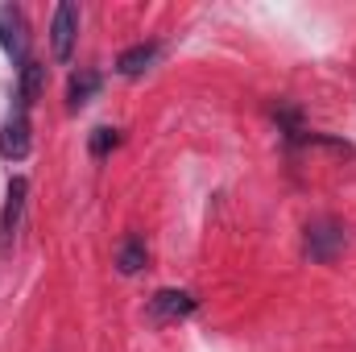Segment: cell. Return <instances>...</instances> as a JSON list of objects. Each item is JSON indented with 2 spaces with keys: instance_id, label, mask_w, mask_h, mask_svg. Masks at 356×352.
I'll return each mask as SVG.
<instances>
[{
  "instance_id": "6da1fadb",
  "label": "cell",
  "mask_w": 356,
  "mask_h": 352,
  "mask_svg": "<svg viewBox=\"0 0 356 352\" xmlns=\"http://www.w3.org/2000/svg\"><path fill=\"white\" fill-rule=\"evenodd\" d=\"M0 50L21 67L29 63V25L17 4H0Z\"/></svg>"
},
{
  "instance_id": "7a4b0ae2",
  "label": "cell",
  "mask_w": 356,
  "mask_h": 352,
  "mask_svg": "<svg viewBox=\"0 0 356 352\" xmlns=\"http://www.w3.org/2000/svg\"><path fill=\"white\" fill-rule=\"evenodd\" d=\"M75 38H79V8H75L71 0H63V4L54 8V21H50V50H54V63H71Z\"/></svg>"
},
{
  "instance_id": "3957f363",
  "label": "cell",
  "mask_w": 356,
  "mask_h": 352,
  "mask_svg": "<svg viewBox=\"0 0 356 352\" xmlns=\"http://www.w3.org/2000/svg\"><path fill=\"white\" fill-rule=\"evenodd\" d=\"M344 249V228L336 224V220H315L311 228H307V257L319 265L336 262V253Z\"/></svg>"
},
{
  "instance_id": "277c9868",
  "label": "cell",
  "mask_w": 356,
  "mask_h": 352,
  "mask_svg": "<svg viewBox=\"0 0 356 352\" xmlns=\"http://www.w3.org/2000/svg\"><path fill=\"white\" fill-rule=\"evenodd\" d=\"M25 154H29V112L25 108H13L8 120L0 125V158L21 162Z\"/></svg>"
},
{
  "instance_id": "5b68a950",
  "label": "cell",
  "mask_w": 356,
  "mask_h": 352,
  "mask_svg": "<svg viewBox=\"0 0 356 352\" xmlns=\"http://www.w3.org/2000/svg\"><path fill=\"white\" fill-rule=\"evenodd\" d=\"M195 311V298L186 290H158L149 298V323H178Z\"/></svg>"
},
{
  "instance_id": "8992f818",
  "label": "cell",
  "mask_w": 356,
  "mask_h": 352,
  "mask_svg": "<svg viewBox=\"0 0 356 352\" xmlns=\"http://www.w3.org/2000/svg\"><path fill=\"white\" fill-rule=\"evenodd\" d=\"M25 195H29V182L13 178L8 195H4V211H0V245H8L17 237V224H21V211H25Z\"/></svg>"
},
{
  "instance_id": "52a82bcc",
  "label": "cell",
  "mask_w": 356,
  "mask_h": 352,
  "mask_svg": "<svg viewBox=\"0 0 356 352\" xmlns=\"http://www.w3.org/2000/svg\"><path fill=\"white\" fill-rule=\"evenodd\" d=\"M154 58H158V42H137V46H129V50L116 58V71H120L124 79H137V75H145V71L154 67Z\"/></svg>"
},
{
  "instance_id": "ba28073f",
  "label": "cell",
  "mask_w": 356,
  "mask_h": 352,
  "mask_svg": "<svg viewBox=\"0 0 356 352\" xmlns=\"http://www.w3.org/2000/svg\"><path fill=\"white\" fill-rule=\"evenodd\" d=\"M42 91H46V67L29 58V63L21 67V79H17V108H25V112H29V104H33Z\"/></svg>"
},
{
  "instance_id": "9c48e42d",
  "label": "cell",
  "mask_w": 356,
  "mask_h": 352,
  "mask_svg": "<svg viewBox=\"0 0 356 352\" xmlns=\"http://www.w3.org/2000/svg\"><path fill=\"white\" fill-rule=\"evenodd\" d=\"M99 83H104V79H99V71H91V67L75 71V75H71V83H67V104H71V108H83L91 95L99 91Z\"/></svg>"
},
{
  "instance_id": "30bf717a",
  "label": "cell",
  "mask_w": 356,
  "mask_h": 352,
  "mask_svg": "<svg viewBox=\"0 0 356 352\" xmlns=\"http://www.w3.org/2000/svg\"><path fill=\"white\" fill-rule=\"evenodd\" d=\"M116 265H120V273H137L145 265V245L137 237H124L120 249H116Z\"/></svg>"
},
{
  "instance_id": "8fae6325",
  "label": "cell",
  "mask_w": 356,
  "mask_h": 352,
  "mask_svg": "<svg viewBox=\"0 0 356 352\" xmlns=\"http://www.w3.org/2000/svg\"><path fill=\"white\" fill-rule=\"evenodd\" d=\"M120 145V133L116 129H95L91 133V158H108V150Z\"/></svg>"
}]
</instances>
